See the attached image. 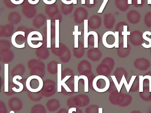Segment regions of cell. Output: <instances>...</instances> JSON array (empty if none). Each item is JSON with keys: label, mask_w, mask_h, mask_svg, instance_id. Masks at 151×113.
Instances as JSON below:
<instances>
[{"label": "cell", "mask_w": 151, "mask_h": 113, "mask_svg": "<svg viewBox=\"0 0 151 113\" xmlns=\"http://www.w3.org/2000/svg\"><path fill=\"white\" fill-rule=\"evenodd\" d=\"M102 42L104 46L107 48H118L119 45V35L118 32L108 31L106 32L102 38Z\"/></svg>", "instance_id": "cell-1"}, {"label": "cell", "mask_w": 151, "mask_h": 113, "mask_svg": "<svg viewBox=\"0 0 151 113\" xmlns=\"http://www.w3.org/2000/svg\"><path fill=\"white\" fill-rule=\"evenodd\" d=\"M92 86L94 89L97 92L103 93L109 89L110 86V81L105 76H98L93 80Z\"/></svg>", "instance_id": "cell-2"}, {"label": "cell", "mask_w": 151, "mask_h": 113, "mask_svg": "<svg viewBox=\"0 0 151 113\" xmlns=\"http://www.w3.org/2000/svg\"><path fill=\"white\" fill-rule=\"evenodd\" d=\"M27 89L30 92L36 93L42 89L43 81L40 76L32 75L28 77L26 83Z\"/></svg>", "instance_id": "cell-3"}, {"label": "cell", "mask_w": 151, "mask_h": 113, "mask_svg": "<svg viewBox=\"0 0 151 113\" xmlns=\"http://www.w3.org/2000/svg\"><path fill=\"white\" fill-rule=\"evenodd\" d=\"M137 76L136 75L133 76L131 77V79H130L129 83H128L125 76L123 75L122 78L120 82L119 83L116 76H111V77L114 83V85H115L119 93H120V92L121 90L123 83H124V85L126 87L127 91L128 93H129L130 91L131 87H132L135 80Z\"/></svg>", "instance_id": "cell-4"}, {"label": "cell", "mask_w": 151, "mask_h": 113, "mask_svg": "<svg viewBox=\"0 0 151 113\" xmlns=\"http://www.w3.org/2000/svg\"><path fill=\"white\" fill-rule=\"evenodd\" d=\"M73 17L75 23L77 24H81L84 20L87 19L88 17V11L84 8L78 7L74 11Z\"/></svg>", "instance_id": "cell-5"}, {"label": "cell", "mask_w": 151, "mask_h": 113, "mask_svg": "<svg viewBox=\"0 0 151 113\" xmlns=\"http://www.w3.org/2000/svg\"><path fill=\"white\" fill-rule=\"evenodd\" d=\"M129 40L132 45L139 46L142 45L144 42L143 34L138 30H135L131 32L129 36Z\"/></svg>", "instance_id": "cell-6"}, {"label": "cell", "mask_w": 151, "mask_h": 113, "mask_svg": "<svg viewBox=\"0 0 151 113\" xmlns=\"http://www.w3.org/2000/svg\"><path fill=\"white\" fill-rule=\"evenodd\" d=\"M134 65L137 69L140 71L147 70L150 66V62L149 60L145 58L137 59L134 62Z\"/></svg>", "instance_id": "cell-7"}, {"label": "cell", "mask_w": 151, "mask_h": 113, "mask_svg": "<svg viewBox=\"0 0 151 113\" xmlns=\"http://www.w3.org/2000/svg\"><path fill=\"white\" fill-rule=\"evenodd\" d=\"M102 24L101 17L98 15H93L88 20V26L89 28L96 30L100 28Z\"/></svg>", "instance_id": "cell-8"}, {"label": "cell", "mask_w": 151, "mask_h": 113, "mask_svg": "<svg viewBox=\"0 0 151 113\" xmlns=\"http://www.w3.org/2000/svg\"><path fill=\"white\" fill-rule=\"evenodd\" d=\"M127 17L129 23L133 24H135L140 22L141 16L140 13L137 11L132 10L128 12Z\"/></svg>", "instance_id": "cell-9"}, {"label": "cell", "mask_w": 151, "mask_h": 113, "mask_svg": "<svg viewBox=\"0 0 151 113\" xmlns=\"http://www.w3.org/2000/svg\"><path fill=\"white\" fill-rule=\"evenodd\" d=\"M104 25L107 29H111L115 23L114 15L111 13H105L104 16Z\"/></svg>", "instance_id": "cell-10"}, {"label": "cell", "mask_w": 151, "mask_h": 113, "mask_svg": "<svg viewBox=\"0 0 151 113\" xmlns=\"http://www.w3.org/2000/svg\"><path fill=\"white\" fill-rule=\"evenodd\" d=\"M81 79H83L84 83V92H88V78L84 75H81L80 76H74V92H78L79 91L78 83L79 81Z\"/></svg>", "instance_id": "cell-11"}, {"label": "cell", "mask_w": 151, "mask_h": 113, "mask_svg": "<svg viewBox=\"0 0 151 113\" xmlns=\"http://www.w3.org/2000/svg\"><path fill=\"white\" fill-rule=\"evenodd\" d=\"M43 40L42 35L38 31H32L27 36V43L30 47L32 41H42Z\"/></svg>", "instance_id": "cell-12"}, {"label": "cell", "mask_w": 151, "mask_h": 113, "mask_svg": "<svg viewBox=\"0 0 151 113\" xmlns=\"http://www.w3.org/2000/svg\"><path fill=\"white\" fill-rule=\"evenodd\" d=\"M87 56L92 61H98L102 57V53L97 48L89 49L88 50Z\"/></svg>", "instance_id": "cell-13"}, {"label": "cell", "mask_w": 151, "mask_h": 113, "mask_svg": "<svg viewBox=\"0 0 151 113\" xmlns=\"http://www.w3.org/2000/svg\"><path fill=\"white\" fill-rule=\"evenodd\" d=\"M131 51V48L130 45L128 44L127 48H124L123 47V42L120 43L119 48L117 50V53L118 56L121 58H125L129 55Z\"/></svg>", "instance_id": "cell-14"}, {"label": "cell", "mask_w": 151, "mask_h": 113, "mask_svg": "<svg viewBox=\"0 0 151 113\" xmlns=\"http://www.w3.org/2000/svg\"><path fill=\"white\" fill-rule=\"evenodd\" d=\"M45 12L50 19L60 12L57 5L55 4L51 5L47 4L45 6Z\"/></svg>", "instance_id": "cell-15"}, {"label": "cell", "mask_w": 151, "mask_h": 113, "mask_svg": "<svg viewBox=\"0 0 151 113\" xmlns=\"http://www.w3.org/2000/svg\"><path fill=\"white\" fill-rule=\"evenodd\" d=\"M51 21L50 19L47 20L46 27V43L47 48H51Z\"/></svg>", "instance_id": "cell-16"}, {"label": "cell", "mask_w": 151, "mask_h": 113, "mask_svg": "<svg viewBox=\"0 0 151 113\" xmlns=\"http://www.w3.org/2000/svg\"><path fill=\"white\" fill-rule=\"evenodd\" d=\"M60 20L55 21V47L56 48H60Z\"/></svg>", "instance_id": "cell-17"}, {"label": "cell", "mask_w": 151, "mask_h": 113, "mask_svg": "<svg viewBox=\"0 0 151 113\" xmlns=\"http://www.w3.org/2000/svg\"><path fill=\"white\" fill-rule=\"evenodd\" d=\"M22 35L24 37H25V33L24 32H23V31H18V32L14 33L12 35V43L13 46L15 47V48H24L25 47V42H24L22 44H18L16 43V42H17L16 41V37L18 35Z\"/></svg>", "instance_id": "cell-18"}, {"label": "cell", "mask_w": 151, "mask_h": 113, "mask_svg": "<svg viewBox=\"0 0 151 113\" xmlns=\"http://www.w3.org/2000/svg\"><path fill=\"white\" fill-rule=\"evenodd\" d=\"M51 50L54 55L57 56L61 57L63 55L66 51L67 48L65 45L62 43H60V48H56L55 47V44L51 46Z\"/></svg>", "instance_id": "cell-19"}, {"label": "cell", "mask_w": 151, "mask_h": 113, "mask_svg": "<svg viewBox=\"0 0 151 113\" xmlns=\"http://www.w3.org/2000/svg\"><path fill=\"white\" fill-rule=\"evenodd\" d=\"M115 4L116 7L122 12L127 10L129 6L128 0H115Z\"/></svg>", "instance_id": "cell-20"}, {"label": "cell", "mask_w": 151, "mask_h": 113, "mask_svg": "<svg viewBox=\"0 0 151 113\" xmlns=\"http://www.w3.org/2000/svg\"><path fill=\"white\" fill-rule=\"evenodd\" d=\"M79 47L78 48H73V55L76 58H82L84 55V50L83 44L81 41H79Z\"/></svg>", "instance_id": "cell-21"}, {"label": "cell", "mask_w": 151, "mask_h": 113, "mask_svg": "<svg viewBox=\"0 0 151 113\" xmlns=\"http://www.w3.org/2000/svg\"><path fill=\"white\" fill-rule=\"evenodd\" d=\"M73 4H66L62 3L61 5V12L64 15H68L72 12L73 9Z\"/></svg>", "instance_id": "cell-22"}, {"label": "cell", "mask_w": 151, "mask_h": 113, "mask_svg": "<svg viewBox=\"0 0 151 113\" xmlns=\"http://www.w3.org/2000/svg\"><path fill=\"white\" fill-rule=\"evenodd\" d=\"M41 47L38 48L39 49L37 51V55H38V58L42 59H45L48 58L49 56V52L48 50L47 49V47L45 48L44 47Z\"/></svg>", "instance_id": "cell-23"}, {"label": "cell", "mask_w": 151, "mask_h": 113, "mask_svg": "<svg viewBox=\"0 0 151 113\" xmlns=\"http://www.w3.org/2000/svg\"><path fill=\"white\" fill-rule=\"evenodd\" d=\"M62 65L61 64H58L57 74H58V92H62Z\"/></svg>", "instance_id": "cell-24"}, {"label": "cell", "mask_w": 151, "mask_h": 113, "mask_svg": "<svg viewBox=\"0 0 151 113\" xmlns=\"http://www.w3.org/2000/svg\"><path fill=\"white\" fill-rule=\"evenodd\" d=\"M22 79V76L19 75H17L13 77V80H12L13 83L19 86V89H16V87H14V88H12V90H13L14 92L19 93V92H21V91H23V89H24V85H23V84H22L21 83L17 81V79L20 80Z\"/></svg>", "instance_id": "cell-25"}, {"label": "cell", "mask_w": 151, "mask_h": 113, "mask_svg": "<svg viewBox=\"0 0 151 113\" xmlns=\"http://www.w3.org/2000/svg\"><path fill=\"white\" fill-rule=\"evenodd\" d=\"M46 22V18L45 16L42 14H40L35 19L34 25L39 28L43 25Z\"/></svg>", "instance_id": "cell-26"}, {"label": "cell", "mask_w": 151, "mask_h": 113, "mask_svg": "<svg viewBox=\"0 0 151 113\" xmlns=\"http://www.w3.org/2000/svg\"><path fill=\"white\" fill-rule=\"evenodd\" d=\"M129 26L128 25L124 26V30L122 33V36L123 37V47L124 48H127L128 47V36L130 35V32L128 31Z\"/></svg>", "instance_id": "cell-27"}, {"label": "cell", "mask_w": 151, "mask_h": 113, "mask_svg": "<svg viewBox=\"0 0 151 113\" xmlns=\"http://www.w3.org/2000/svg\"><path fill=\"white\" fill-rule=\"evenodd\" d=\"M9 66L8 64H4V91L9 92Z\"/></svg>", "instance_id": "cell-28"}, {"label": "cell", "mask_w": 151, "mask_h": 113, "mask_svg": "<svg viewBox=\"0 0 151 113\" xmlns=\"http://www.w3.org/2000/svg\"><path fill=\"white\" fill-rule=\"evenodd\" d=\"M79 26L78 25L74 26V31L73 32V35L74 36V48H78L79 47V35H81V32L78 30Z\"/></svg>", "instance_id": "cell-29"}, {"label": "cell", "mask_w": 151, "mask_h": 113, "mask_svg": "<svg viewBox=\"0 0 151 113\" xmlns=\"http://www.w3.org/2000/svg\"><path fill=\"white\" fill-rule=\"evenodd\" d=\"M147 35H149V36H151V32H150L149 31H146V32H145L143 34V38L144 40H145L147 41L148 42H149V44H146L145 43H143L142 44L143 47L144 48H145L146 49L151 48V38H149V37H147Z\"/></svg>", "instance_id": "cell-30"}, {"label": "cell", "mask_w": 151, "mask_h": 113, "mask_svg": "<svg viewBox=\"0 0 151 113\" xmlns=\"http://www.w3.org/2000/svg\"><path fill=\"white\" fill-rule=\"evenodd\" d=\"M150 90H149V87H144L143 91L142 92H140V97L146 101H150L149 98L150 96Z\"/></svg>", "instance_id": "cell-31"}, {"label": "cell", "mask_w": 151, "mask_h": 113, "mask_svg": "<svg viewBox=\"0 0 151 113\" xmlns=\"http://www.w3.org/2000/svg\"><path fill=\"white\" fill-rule=\"evenodd\" d=\"M128 24L124 21H121L119 22L116 27H115V32H119V37H122V33L124 30V26L127 25Z\"/></svg>", "instance_id": "cell-32"}, {"label": "cell", "mask_w": 151, "mask_h": 113, "mask_svg": "<svg viewBox=\"0 0 151 113\" xmlns=\"http://www.w3.org/2000/svg\"><path fill=\"white\" fill-rule=\"evenodd\" d=\"M59 58H60V59L61 60V61H63V62H65H65H68V61H70L71 58V54L70 50L68 48H67L64 54L63 55L61 56V57H59Z\"/></svg>", "instance_id": "cell-33"}, {"label": "cell", "mask_w": 151, "mask_h": 113, "mask_svg": "<svg viewBox=\"0 0 151 113\" xmlns=\"http://www.w3.org/2000/svg\"><path fill=\"white\" fill-rule=\"evenodd\" d=\"M102 63H104V64L107 65L108 66H109L111 68V69H113L114 66V64H115L113 59L111 58H109V57H107V58H105L103 60Z\"/></svg>", "instance_id": "cell-34"}, {"label": "cell", "mask_w": 151, "mask_h": 113, "mask_svg": "<svg viewBox=\"0 0 151 113\" xmlns=\"http://www.w3.org/2000/svg\"><path fill=\"white\" fill-rule=\"evenodd\" d=\"M115 74H119V78H120V79H122L123 75L125 76L126 78H127L128 76L127 72L123 68L120 67L117 68L116 71H115Z\"/></svg>", "instance_id": "cell-35"}, {"label": "cell", "mask_w": 151, "mask_h": 113, "mask_svg": "<svg viewBox=\"0 0 151 113\" xmlns=\"http://www.w3.org/2000/svg\"><path fill=\"white\" fill-rule=\"evenodd\" d=\"M144 22L147 27H151V12H149L145 14Z\"/></svg>", "instance_id": "cell-36"}, {"label": "cell", "mask_w": 151, "mask_h": 113, "mask_svg": "<svg viewBox=\"0 0 151 113\" xmlns=\"http://www.w3.org/2000/svg\"><path fill=\"white\" fill-rule=\"evenodd\" d=\"M71 76H65V78H64V79H63V80H62V82H61V85L63 87V88L65 89L66 91L68 92H72V91L70 89L69 87H68V86L66 85V83H65V82H66V81H68V80L70 78Z\"/></svg>", "instance_id": "cell-37"}, {"label": "cell", "mask_w": 151, "mask_h": 113, "mask_svg": "<svg viewBox=\"0 0 151 113\" xmlns=\"http://www.w3.org/2000/svg\"><path fill=\"white\" fill-rule=\"evenodd\" d=\"M139 89V79L137 78V76L135 80L134 83H133L132 87H131V89L130 91L132 92H136L138 91Z\"/></svg>", "instance_id": "cell-38"}, {"label": "cell", "mask_w": 151, "mask_h": 113, "mask_svg": "<svg viewBox=\"0 0 151 113\" xmlns=\"http://www.w3.org/2000/svg\"><path fill=\"white\" fill-rule=\"evenodd\" d=\"M103 1H103V3H102V5H101L99 10L98 11V13H102L103 12L109 0H103Z\"/></svg>", "instance_id": "cell-39"}, {"label": "cell", "mask_w": 151, "mask_h": 113, "mask_svg": "<svg viewBox=\"0 0 151 113\" xmlns=\"http://www.w3.org/2000/svg\"><path fill=\"white\" fill-rule=\"evenodd\" d=\"M63 3L66 4H77V0H61Z\"/></svg>", "instance_id": "cell-40"}, {"label": "cell", "mask_w": 151, "mask_h": 113, "mask_svg": "<svg viewBox=\"0 0 151 113\" xmlns=\"http://www.w3.org/2000/svg\"><path fill=\"white\" fill-rule=\"evenodd\" d=\"M55 25H51V39H54L55 38Z\"/></svg>", "instance_id": "cell-41"}, {"label": "cell", "mask_w": 151, "mask_h": 113, "mask_svg": "<svg viewBox=\"0 0 151 113\" xmlns=\"http://www.w3.org/2000/svg\"><path fill=\"white\" fill-rule=\"evenodd\" d=\"M85 5L88 8H92L95 7V5H91L90 4V0H85Z\"/></svg>", "instance_id": "cell-42"}, {"label": "cell", "mask_w": 151, "mask_h": 113, "mask_svg": "<svg viewBox=\"0 0 151 113\" xmlns=\"http://www.w3.org/2000/svg\"><path fill=\"white\" fill-rule=\"evenodd\" d=\"M28 2L32 5H35V4H37L40 1V0H35V1H32V0H28Z\"/></svg>", "instance_id": "cell-43"}, {"label": "cell", "mask_w": 151, "mask_h": 113, "mask_svg": "<svg viewBox=\"0 0 151 113\" xmlns=\"http://www.w3.org/2000/svg\"><path fill=\"white\" fill-rule=\"evenodd\" d=\"M137 2H138V0H132V4H133L136 8H139Z\"/></svg>", "instance_id": "cell-44"}, {"label": "cell", "mask_w": 151, "mask_h": 113, "mask_svg": "<svg viewBox=\"0 0 151 113\" xmlns=\"http://www.w3.org/2000/svg\"><path fill=\"white\" fill-rule=\"evenodd\" d=\"M24 0H19V1H16L14 2L13 4H16V5H19V4H21L24 2Z\"/></svg>", "instance_id": "cell-45"}, {"label": "cell", "mask_w": 151, "mask_h": 113, "mask_svg": "<svg viewBox=\"0 0 151 113\" xmlns=\"http://www.w3.org/2000/svg\"><path fill=\"white\" fill-rule=\"evenodd\" d=\"M76 108H74V107H73V108H70V109L69 110L68 113H73V112H76Z\"/></svg>", "instance_id": "cell-46"}, {"label": "cell", "mask_w": 151, "mask_h": 113, "mask_svg": "<svg viewBox=\"0 0 151 113\" xmlns=\"http://www.w3.org/2000/svg\"><path fill=\"white\" fill-rule=\"evenodd\" d=\"M90 4L91 5H96V0H90Z\"/></svg>", "instance_id": "cell-47"}, {"label": "cell", "mask_w": 151, "mask_h": 113, "mask_svg": "<svg viewBox=\"0 0 151 113\" xmlns=\"http://www.w3.org/2000/svg\"><path fill=\"white\" fill-rule=\"evenodd\" d=\"M99 113H103V108H99Z\"/></svg>", "instance_id": "cell-48"}, {"label": "cell", "mask_w": 151, "mask_h": 113, "mask_svg": "<svg viewBox=\"0 0 151 113\" xmlns=\"http://www.w3.org/2000/svg\"><path fill=\"white\" fill-rule=\"evenodd\" d=\"M130 113H142V112H139V111H133V112H131Z\"/></svg>", "instance_id": "cell-49"}, {"label": "cell", "mask_w": 151, "mask_h": 113, "mask_svg": "<svg viewBox=\"0 0 151 113\" xmlns=\"http://www.w3.org/2000/svg\"><path fill=\"white\" fill-rule=\"evenodd\" d=\"M81 1L82 4H85V0H81Z\"/></svg>", "instance_id": "cell-50"}, {"label": "cell", "mask_w": 151, "mask_h": 113, "mask_svg": "<svg viewBox=\"0 0 151 113\" xmlns=\"http://www.w3.org/2000/svg\"><path fill=\"white\" fill-rule=\"evenodd\" d=\"M145 74L147 75L150 76H151V71H150V72H148V73H146Z\"/></svg>", "instance_id": "cell-51"}, {"label": "cell", "mask_w": 151, "mask_h": 113, "mask_svg": "<svg viewBox=\"0 0 151 113\" xmlns=\"http://www.w3.org/2000/svg\"><path fill=\"white\" fill-rule=\"evenodd\" d=\"M147 3L149 5L151 4V0H147Z\"/></svg>", "instance_id": "cell-52"}, {"label": "cell", "mask_w": 151, "mask_h": 113, "mask_svg": "<svg viewBox=\"0 0 151 113\" xmlns=\"http://www.w3.org/2000/svg\"><path fill=\"white\" fill-rule=\"evenodd\" d=\"M128 2L129 4H132V0H128Z\"/></svg>", "instance_id": "cell-53"}, {"label": "cell", "mask_w": 151, "mask_h": 113, "mask_svg": "<svg viewBox=\"0 0 151 113\" xmlns=\"http://www.w3.org/2000/svg\"><path fill=\"white\" fill-rule=\"evenodd\" d=\"M149 99H150V101H151V92L150 93V98H149Z\"/></svg>", "instance_id": "cell-54"}, {"label": "cell", "mask_w": 151, "mask_h": 113, "mask_svg": "<svg viewBox=\"0 0 151 113\" xmlns=\"http://www.w3.org/2000/svg\"><path fill=\"white\" fill-rule=\"evenodd\" d=\"M10 113H15V112H14V111H11Z\"/></svg>", "instance_id": "cell-55"}, {"label": "cell", "mask_w": 151, "mask_h": 113, "mask_svg": "<svg viewBox=\"0 0 151 113\" xmlns=\"http://www.w3.org/2000/svg\"><path fill=\"white\" fill-rule=\"evenodd\" d=\"M150 5V7L151 8V4H150V5Z\"/></svg>", "instance_id": "cell-56"}, {"label": "cell", "mask_w": 151, "mask_h": 113, "mask_svg": "<svg viewBox=\"0 0 151 113\" xmlns=\"http://www.w3.org/2000/svg\"><path fill=\"white\" fill-rule=\"evenodd\" d=\"M150 54H151V50H150Z\"/></svg>", "instance_id": "cell-57"}, {"label": "cell", "mask_w": 151, "mask_h": 113, "mask_svg": "<svg viewBox=\"0 0 151 113\" xmlns=\"http://www.w3.org/2000/svg\"><path fill=\"white\" fill-rule=\"evenodd\" d=\"M0 91H1V90H0Z\"/></svg>", "instance_id": "cell-58"}]
</instances>
